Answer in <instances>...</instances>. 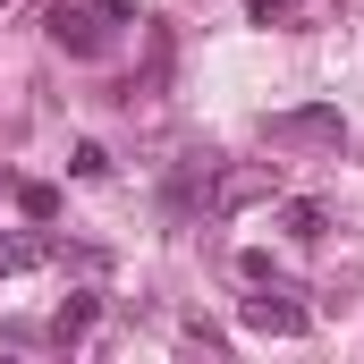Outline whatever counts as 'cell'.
I'll return each mask as SVG.
<instances>
[{
	"label": "cell",
	"mask_w": 364,
	"mask_h": 364,
	"mask_svg": "<svg viewBox=\"0 0 364 364\" xmlns=\"http://www.w3.org/2000/svg\"><path fill=\"white\" fill-rule=\"evenodd\" d=\"M127 26H144L136 0H51V17H43V34H51L68 60H110Z\"/></svg>",
	"instance_id": "obj_1"
},
{
	"label": "cell",
	"mask_w": 364,
	"mask_h": 364,
	"mask_svg": "<svg viewBox=\"0 0 364 364\" xmlns=\"http://www.w3.org/2000/svg\"><path fill=\"white\" fill-rule=\"evenodd\" d=\"M272 195H279V161H229V170L203 161V212L212 220H237L246 203H272Z\"/></svg>",
	"instance_id": "obj_2"
},
{
	"label": "cell",
	"mask_w": 364,
	"mask_h": 364,
	"mask_svg": "<svg viewBox=\"0 0 364 364\" xmlns=\"http://www.w3.org/2000/svg\"><path fill=\"white\" fill-rule=\"evenodd\" d=\"M263 144H272V153H339V144H348V119H339L331 102L272 110V119H263Z\"/></svg>",
	"instance_id": "obj_3"
},
{
	"label": "cell",
	"mask_w": 364,
	"mask_h": 364,
	"mask_svg": "<svg viewBox=\"0 0 364 364\" xmlns=\"http://www.w3.org/2000/svg\"><path fill=\"white\" fill-rule=\"evenodd\" d=\"M255 288H263V279H255ZM237 322H246L255 339H305V331H314V305H296V296L272 279L263 296H246V305H237Z\"/></svg>",
	"instance_id": "obj_4"
},
{
	"label": "cell",
	"mask_w": 364,
	"mask_h": 364,
	"mask_svg": "<svg viewBox=\"0 0 364 364\" xmlns=\"http://www.w3.org/2000/svg\"><path fill=\"white\" fill-rule=\"evenodd\" d=\"M279 229H288L296 246H314V237L331 229V203H314V195H288V203H279Z\"/></svg>",
	"instance_id": "obj_5"
},
{
	"label": "cell",
	"mask_w": 364,
	"mask_h": 364,
	"mask_svg": "<svg viewBox=\"0 0 364 364\" xmlns=\"http://www.w3.org/2000/svg\"><path fill=\"white\" fill-rule=\"evenodd\" d=\"M93 322H102V296H68V305L51 314V339H60V348H77Z\"/></svg>",
	"instance_id": "obj_6"
},
{
	"label": "cell",
	"mask_w": 364,
	"mask_h": 364,
	"mask_svg": "<svg viewBox=\"0 0 364 364\" xmlns=\"http://www.w3.org/2000/svg\"><path fill=\"white\" fill-rule=\"evenodd\" d=\"M51 255H60L51 237H9V229H0V279H9V272H34V263H51Z\"/></svg>",
	"instance_id": "obj_7"
},
{
	"label": "cell",
	"mask_w": 364,
	"mask_h": 364,
	"mask_svg": "<svg viewBox=\"0 0 364 364\" xmlns=\"http://www.w3.org/2000/svg\"><path fill=\"white\" fill-rule=\"evenodd\" d=\"M17 212H26V220H51V212H60V186L26 178V186H17Z\"/></svg>",
	"instance_id": "obj_8"
},
{
	"label": "cell",
	"mask_w": 364,
	"mask_h": 364,
	"mask_svg": "<svg viewBox=\"0 0 364 364\" xmlns=\"http://www.w3.org/2000/svg\"><path fill=\"white\" fill-rule=\"evenodd\" d=\"M246 9H255L263 26H296V17H305V0H246Z\"/></svg>",
	"instance_id": "obj_9"
},
{
	"label": "cell",
	"mask_w": 364,
	"mask_h": 364,
	"mask_svg": "<svg viewBox=\"0 0 364 364\" xmlns=\"http://www.w3.org/2000/svg\"><path fill=\"white\" fill-rule=\"evenodd\" d=\"M68 170H77V178H102V170H110V153H102V144H77V161H68Z\"/></svg>",
	"instance_id": "obj_10"
},
{
	"label": "cell",
	"mask_w": 364,
	"mask_h": 364,
	"mask_svg": "<svg viewBox=\"0 0 364 364\" xmlns=\"http://www.w3.org/2000/svg\"><path fill=\"white\" fill-rule=\"evenodd\" d=\"M0 9H9V0H0Z\"/></svg>",
	"instance_id": "obj_11"
}]
</instances>
